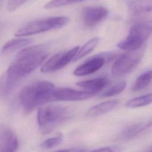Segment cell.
Wrapping results in <instances>:
<instances>
[{
    "label": "cell",
    "instance_id": "cell-1",
    "mask_svg": "<svg viewBox=\"0 0 152 152\" xmlns=\"http://www.w3.org/2000/svg\"><path fill=\"white\" fill-rule=\"evenodd\" d=\"M48 53L45 45H36L22 49L9 66L2 87V96H7L19 81L31 73L46 59Z\"/></svg>",
    "mask_w": 152,
    "mask_h": 152
},
{
    "label": "cell",
    "instance_id": "cell-2",
    "mask_svg": "<svg viewBox=\"0 0 152 152\" xmlns=\"http://www.w3.org/2000/svg\"><path fill=\"white\" fill-rule=\"evenodd\" d=\"M55 85L48 81H37L23 87L19 94V101L27 113L43 105L55 101Z\"/></svg>",
    "mask_w": 152,
    "mask_h": 152
},
{
    "label": "cell",
    "instance_id": "cell-3",
    "mask_svg": "<svg viewBox=\"0 0 152 152\" xmlns=\"http://www.w3.org/2000/svg\"><path fill=\"white\" fill-rule=\"evenodd\" d=\"M71 116V110L61 106H48L40 107L37 112V121L39 129L43 134H47Z\"/></svg>",
    "mask_w": 152,
    "mask_h": 152
},
{
    "label": "cell",
    "instance_id": "cell-4",
    "mask_svg": "<svg viewBox=\"0 0 152 152\" xmlns=\"http://www.w3.org/2000/svg\"><path fill=\"white\" fill-rule=\"evenodd\" d=\"M69 18L65 16L52 17L30 21L20 28L15 33L17 37H24L60 28L66 26Z\"/></svg>",
    "mask_w": 152,
    "mask_h": 152
},
{
    "label": "cell",
    "instance_id": "cell-5",
    "mask_svg": "<svg viewBox=\"0 0 152 152\" xmlns=\"http://www.w3.org/2000/svg\"><path fill=\"white\" fill-rule=\"evenodd\" d=\"M152 33L151 22H140L134 24L126 37L119 42L117 46L125 51L135 50L144 47V45Z\"/></svg>",
    "mask_w": 152,
    "mask_h": 152
},
{
    "label": "cell",
    "instance_id": "cell-6",
    "mask_svg": "<svg viewBox=\"0 0 152 152\" xmlns=\"http://www.w3.org/2000/svg\"><path fill=\"white\" fill-rule=\"evenodd\" d=\"M144 54V47L135 50L126 51L114 61L111 72L116 77H123L131 72L140 64Z\"/></svg>",
    "mask_w": 152,
    "mask_h": 152
},
{
    "label": "cell",
    "instance_id": "cell-7",
    "mask_svg": "<svg viewBox=\"0 0 152 152\" xmlns=\"http://www.w3.org/2000/svg\"><path fill=\"white\" fill-rule=\"evenodd\" d=\"M79 48L77 46L68 50L55 54L42 65L40 68L41 72L51 73L62 69L73 60Z\"/></svg>",
    "mask_w": 152,
    "mask_h": 152
},
{
    "label": "cell",
    "instance_id": "cell-8",
    "mask_svg": "<svg viewBox=\"0 0 152 152\" xmlns=\"http://www.w3.org/2000/svg\"><path fill=\"white\" fill-rule=\"evenodd\" d=\"M108 10L102 6H89L83 9L82 20L84 24L88 27L96 26L108 15Z\"/></svg>",
    "mask_w": 152,
    "mask_h": 152
},
{
    "label": "cell",
    "instance_id": "cell-9",
    "mask_svg": "<svg viewBox=\"0 0 152 152\" xmlns=\"http://www.w3.org/2000/svg\"><path fill=\"white\" fill-rule=\"evenodd\" d=\"M96 94L86 90H78L71 88H60L56 89L55 100L60 101H81L90 99Z\"/></svg>",
    "mask_w": 152,
    "mask_h": 152
},
{
    "label": "cell",
    "instance_id": "cell-10",
    "mask_svg": "<svg viewBox=\"0 0 152 152\" xmlns=\"http://www.w3.org/2000/svg\"><path fill=\"white\" fill-rule=\"evenodd\" d=\"M105 62V58L103 56H93L76 68L74 74L76 76H84L93 74L100 69Z\"/></svg>",
    "mask_w": 152,
    "mask_h": 152
},
{
    "label": "cell",
    "instance_id": "cell-11",
    "mask_svg": "<svg viewBox=\"0 0 152 152\" xmlns=\"http://www.w3.org/2000/svg\"><path fill=\"white\" fill-rule=\"evenodd\" d=\"M18 139L15 133L10 128L1 129L0 135V152H16Z\"/></svg>",
    "mask_w": 152,
    "mask_h": 152
},
{
    "label": "cell",
    "instance_id": "cell-12",
    "mask_svg": "<svg viewBox=\"0 0 152 152\" xmlns=\"http://www.w3.org/2000/svg\"><path fill=\"white\" fill-rule=\"evenodd\" d=\"M151 126H152V120L131 125L121 131L119 134V138L124 140H131L147 129Z\"/></svg>",
    "mask_w": 152,
    "mask_h": 152
},
{
    "label": "cell",
    "instance_id": "cell-13",
    "mask_svg": "<svg viewBox=\"0 0 152 152\" xmlns=\"http://www.w3.org/2000/svg\"><path fill=\"white\" fill-rule=\"evenodd\" d=\"M119 102L118 100L113 99L97 104L88 109L86 115L87 117H95L105 114L115 109Z\"/></svg>",
    "mask_w": 152,
    "mask_h": 152
},
{
    "label": "cell",
    "instance_id": "cell-14",
    "mask_svg": "<svg viewBox=\"0 0 152 152\" xmlns=\"http://www.w3.org/2000/svg\"><path fill=\"white\" fill-rule=\"evenodd\" d=\"M109 81L108 78L106 77H99L80 81L77 83V85L83 88L84 90L97 94L108 84Z\"/></svg>",
    "mask_w": 152,
    "mask_h": 152
},
{
    "label": "cell",
    "instance_id": "cell-15",
    "mask_svg": "<svg viewBox=\"0 0 152 152\" xmlns=\"http://www.w3.org/2000/svg\"><path fill=\"white\" fill-rule=\"evenodd\" d=\"M33 40L30 38L20 37L12 39L7 42L2 47L1 52L2 54H8L15 52L21 48H24L32 43Z\"/></svg>",
    "mask_w": 152,
    "mask_h": 152
},
{
    "label": "cell",
    "instance_id": "cell-16",
    "mask_svg": "<svg viewBox=\"0 0 152 152\" xmlns=\"http://www.w3.org/2000/svg\"><path fill=\"white\" fill-rule=\"evenodd\" d=\"M129 10L134 14H141L152 11V0H135L129 3Z\"/></svg>",
    "mask_w": 152,
    "mask_h": 152
},
{
    "label": "cell",
    "instance_id": "cell-17",
    "mask_svg": "<svg viewBox=\"0 0 152 152\" xmlns=\"http://www.w3.org/2000/svg\"><path fill=\"white\" fill-rule=\"evenodd\" d=\"M152 81V69H148L140 74L133 84L131 90L134 92L141 91L146 88Z\"/></svg>",
    "mask_w": 152,
    "mask_h": 152
},
{
    "label": "cell",
    "instance_id": "cell-18",
    "mask_svg": "<svg viewBox=\"0 0 152 152\" xmlns=\"http://www.w3.org/2000/svg\"><path fill=\"white\" fill-rule=\"evenodd\" d=\"M99 40V37H94L88 40L80 48H79L72 61H78L91 52L97 46Z\"/></svg>",
    "mask_w": 152,
    "mask_h": 152
},
{
    "label": "cell",
    "instance_id": "cell-19",
    "mask_svg": "<svg viewBox=\"0 0 152 152\" xmlns=\"http://www.w3.org/2000/svg\"><path fill=\"white\" fill-rule=\"evenodd\" d=\"M151 103H152V92L132 98L128 100L125 105L128 107L137 108L148 105Z\"/></svg>",
    "mask_w": 152,
    "mask_h": 152
},
{
    "label": "cell",
    "instance_id": "cell-20",
    "mask_svg": "<svg viewBox=\"0 0 152 152\" xmlns=\"http://www.w3.org/2000/svg\"><path fill=\"white\" fill-rule=\"evenodd\" d=\"M126 86V82L125 81H121L112 86H110L109 88L105 90L104 92L102 93V94L99 96L100 97H108L116 96L120 93H121L125 88Z\"/></svg>",
    "mask_w": 152,
    "mask_h": 152
},
{
    "label": "cell",
    "instance_id": "cell-21",
    "mask_svg": "<svg viewBox=\"0 0 152 152\" xmlns=\"http://www.w3.org/2000/svg\"><path fill=\"white\" fill-rule=\"evenodd\" d=\"M62 140L63 137L62 134H59L56 136L46 140L39 145V147L43 149H50L61 144L62 141Z\"/></svg>",
    "mask_w": 152,
    "mask_h": 152
},
{
    "label": "cell",
    "instance_id": "cell-22",
    "mask_svg": "<svg viewBox=\"0 0 152 152\" xmlns=\"http://www.w3.org/2000/svg\"><path fill=\"white\" fill-rule=\"evenodd\" d=\"M84 1L86 0H51L45 5V8L47 9L59 8L70 4L81 2Z\"/></svg>",
    "mask_w": 152,
    "mask_h": 152
},
{
    "label": "cell",
    "instance_id": "cell-23",
    "mask_svg": "<svg viewBox=\"0 0 152 152\" xmlns=\"http://www.w3.org/2000/svg\"><path fill=\"white\" fill-rule=\"evenodd\" d=\"M27 0H8L7 2V9L10 11H14L23 4Z\"/></svg>",
    "mask_w": 152,
    "mask_h": 152
},
{
    "label": "cell",
    "instance_id": "cell-24",
    "mask_svg": "<svg viewBox=\"0 0 152 152\" xmlns=\"http://www.w3.org/2000/svg\"><path fill=\"white\" fill-rule=\"evenodd\" d=\"M121 150V147L118 145H113L110 147H103L99 149L93 150L90 152H120Z\"/></svg>",
    "mask_w": 152,
    "mask_h": 152
},
{
    "label": "cell",
    "instance_id": "cell-25",
    "mask_svg": "<svg viewBox=\"0 0 152 152\" xmlns=\"http://www.w3.org/2000/svg\"><path fill=\"white\" fill-rule=\"evenodd\" d=\"M85 150L80 148H72L69 149H65L62 150L57 151L55 152H85Z\"/></svg>",
    "mask_w": 152,
    "mask_h": 152
},
{
    "label": "cell",
    "instance_id": "cell-26",
    "mask_svg": "<svg viewBox=\"0 0 152 152\" xmlns=\"http://www.w3.org/2000/svg\"><path fill=\"white\" fill-rule=\"evenodd\" d=\"M145 152H152V148H151L150 150H147L146 151H145Z\"/></svg>",
    "mask_w": 152,
    "mask_h": 152
}]
</instances>
